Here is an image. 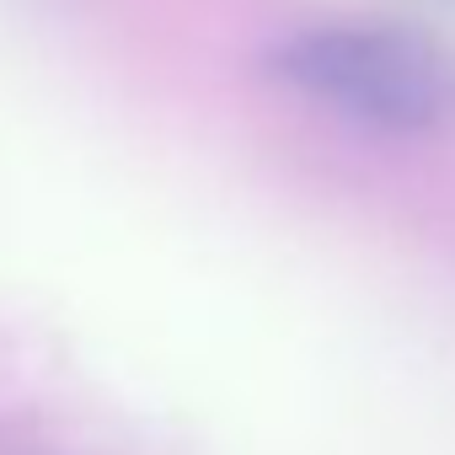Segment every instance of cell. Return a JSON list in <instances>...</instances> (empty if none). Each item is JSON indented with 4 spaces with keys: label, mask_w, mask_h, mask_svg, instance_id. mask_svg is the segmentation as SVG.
Here are the masks:
<instances>
[{
    "label": "cell",
    "mask_w": 455,
    "mask_h": 455,
    "mask_svg": "<svg viewBox=\"0 0 455 455\" xmlns=\"http://www.w3.org/2000/svg\"><path fill=\"white\" fill-rule=\"evenodd\" d=\"M268 70L354 124L423 134L455 118V54L396 22H306L268 49Z\"/></svg>",
    "instance_id": "1"
}]
</instances>
